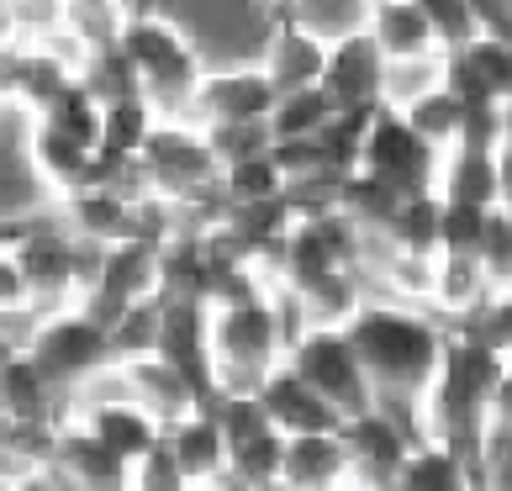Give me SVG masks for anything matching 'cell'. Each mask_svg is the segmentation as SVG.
<instances>
[{
    "instance_id": "obj_1",
    "label": "cell",
    "mask_w": 512,
    "mask_h": 491,
    "mask_svg": "<svg viewBox=\"0 0 512 491\" xmlns=\"http://www.w3.org/2000/svg\"><path fill=\"white\" fill-rule=\"evenodd\" d=\"M365 381L375 391V407L396 418L412 439H423V396L439 370V354L449 344V323H439L428 307H402L386 296H365L344 323Z\"/></svg>"
},
{
    "instance_id": "obj_2",
    "label": "cell",
    "mask_w": 512,
    "mask_h": 491,
    "mask_svg": "<svg viewBox=\"0 0 512 491\" xmlns=\"http://www.w3.org/2000/svg\"><path fill=\"white\" fill-rule=\"evenodd\" d=\"M502 407H507V349L486 344L476 328H449V344L423 396V439L476 465V444Z\"/></svg>"
},
{
    "instance_id": "obj_3",
    "label": "cell",
    "mask_w": 512,
    "mask_h": 491,
    "mask_svg": "<svg viewBox=\"0 0 512 491\" xmlns=\"http://www.w3.org/2000/svg\"><path fill=\"white\" fill-rule=\"evenodd\" d=\"M206 354H212V391L243 396L259 386V375L280 365L286 354V328L270 291H264L259 264H249L233 286L206 301Z\"/></svg>"
},
{
    "instance_id": "obj_4",
    "label": "cell",
    "mask_w": 512,
    "mask_h": 491,
    "mask_svg": "<svg viewBox=\"0 0 512 491\" xmlns=\"http://www.w3.org/2000/svg\"><path fill=\"white\" fill-rule=\"evenodd\" d=\"M117 53H122L127 74H132L138 101L154 111V117H164V122L191 117V101H196V85L206 74V59H201V43L175 22V16L159 11V6L132 11V22L122 27Z\"/></svg>"
},
{
    "instance_id": "obj_5",
    "label": "cell",
    "mask_w": 512,
    "mask_h": 491,
    "mask_svg": "<svg viewBox=\"0 0 512 491\" xmlns=\"http://www.w3.org/2000/svg\"><path fill=\"white\" fill-rule=\"evenodd\" d=\"M127 185L180 206V212H196L201 201H217V159L206 148V132L191 117H175V122L159 117L127 169Z\"/></svg>"
},
{
    "instance_id": "obj_6",
    "label": "cell",
    "mask_w": 512,
    "mask_h": 491,
    "mask_svg": "<svg viewBox=\"0 0 512 491\" xmlns=\"http://www.w3.org/2000/svg\"><path fill=\"white\" fill-rule=\"evenodd\" d=\"M22 349H27V360L48 375V386L64 396V407H69V396L80 391L90 375L111 370L106 323H96V317L80 312V307L32 317V328L22 333Z\"/></svg>"
},
{
    "instance_id": "obj_7",
    "label": "cell",
    "mask_w": 512,
    "mask_h": 491,
    "mask_svg": "<svg viewBox=\"0 0 512 491\" xmlns=\"http://www.w3.org/2000/svg\"><path fill=\"white\" fill-rule=\"evenodd\" d=\"M280 360H286L301 381H307L322 402L338 412V423H349V418H359V412L375 407V391L365 381V365H359V354H354V344L344 338V328L307 323L286 344Z\"/></svg>"
},
{
    "instance_id": "obj_8",
    "label": "cell",
    "mask_w": 512,
    "mask_h": 491,
    "mask_svg": "<svg viewBox=\"0 0 512 491\" xmlns=\"http://www.w3.org/2000/svg\"><path fill=\"white\" fill-rule=\"evenodd\" d=\"M359 175L386 185L391 196H433L439 180V148H428L417 132L396 117V111L375 106L365 122V143H359Z\"/></svg>"
},
{
    "instance_id": "obj_9",
    "label": "cell",
    "mask_w": 512,
    "mask_h": 491,
    "mask_svg": "<svg viewBox=\"0 0 512 491\" xmlns=\"http://www.w3.org/2000/svg\"><path fill=\"white\" fill-rule=\"evenodd\" d=\"M212 418H217L222 444H227V481L238 491L280 476V444L286 439L264 423V412L249 391L243 396H212Z\"/></svg>"
},
{
    "instance_id": "obj_10",
    "label": "cell",
    "mask_w": 512,
    "mask_h": 491,
    "mask_svg": "<svg viewBox=\"0 0 512 491\" xmlns=\"http://www.w3.org/2000/svg\"><path fill=\"white\" fill-rule=\"evenodd\" d=\"M275 106V85L264 80V69L249 64H206L196 101H191V122L196 127H238V122H264Z\"/></svg>"
},
{
    "instance_id": "obj_11",
    "label": "cell",
    "mask_w": 512,
    "mask_h": 491,
    "mask_svg": "<svg viewBox=\"0 0 512 491\" xmlns=\"http://www.w3.org/2000/svg\"><path fill=\"white\" fill-rule=\"evenodd\" d=\"M22 154H27L32 180L43 185V196L53 206L69 201V196H80V191H90V185H111L101 175V164H96L90 148H80L74 138L53 132L48 122H37V117H22Z\"/></svg>"
},
{
    "instance_id": "obj_12",
    "label": "cell",
    "mask_w": 512,
    "mask_h": 491,
    "mask_svg": "<svg viewBox=\"0 0 512 491\" xmlns=\"http://www.w3.org/2000/svg\"><path fill=\"white\" fill-rule=\"evenodd\" d=\"M159 360H169L212 407V354H206V301L201 296H164L159 291Z\"/></svg>"
},
{
    "instance_id": "obj_13",
    "label": "cell",
    "mask_w": 512,
    "mask_h": 491,
    "mask_svg": "<svg viewBox=\"0 0 512 491\" xmlns=\"http://www.w3.org/2000/svg\"><path fill=\"white\" fill-rule=\"evenodd\" d=\"M259 412H264V423H270L280 439H296V433H338L344 423H338V412L322 402V396L301 381V375L280 360L259 375V386L249 391Z\"/></svg>"
},
{
    "instance_id": "obj_14",
    "label": "cell",
    "mask_w": 512,
    "mask_h": 491,
    "mask_svg": "<svg viewBox=\"0 0 512 491\" xmlns=\"http://www.w3.org/2000/svg\"><path fill=\"white\" fill-rule=\"evenodd\" d=\"M117 381H122V396H127V402L159 423V433H164L169 423H180L185 412L206 407V402H201V391L185 381V375L169 365V360H159V354L117 360Z\"/></svg>"
},
{
    "instance_id": "obj_15",
    "label": "cell",
    "mask_w": 512,
    "mask_h": 491,
    "mask_svg": "<svg viewBox=\"0 0 512 491\" xmlns=\"http://www.w3.org/2000/svg\"><path fill=\"white\" fill-rule=\"evenodd\" d=\"M381 69L386 59L375 53V43L365 32L359 37H344V43H333L322 53V101L333 111H375L381 106Z\"/></svg>"
},
{
    "instance_id": "obj_16",
    "label": "cell",
    "mask_w": 512,
    "mask_h": 491,
    "mask_svg": "<svg viewBox=\"0 0 512 491\" xmlns=\"http://www.w3.org/2000/svg\"><path fill=\"white\" fill-rule=\"evenodd\" d=\"M338 439H344V449H349V476L375 486V491H386V481L396 476V465L407 460V449L423 444V439H412L396 418H386L381 407L349 418L344 428H338Z\"/></svg>"
},
{
    "instance_id": "obj_17",
    "label": "cell",
    "mask_w": 512,
    "mask_h": 491,
    "mask_svg": "<svg viewBox=\"0 0 512 491\" xmlns=\"http://www.w3.org/2000/svg\"><path fill=\"white\" fill-rule=\"evenodd\" d=\"M507 148L486 154V148H444L439 154V180L433 196L444 206H502L507 201Z\"/></svg>"
},
{
    "instance_id": "obj_18",
    "label": "cell",
    "mask_w": 512,
    "mask_h": 491,
    "mask_svg": "<svg viewBox=\"0 0 512 491\" xmlns=\"http://www.w3.org/2000/svg\"><path fill=\"white\" fill-rule=\"evenodd\" d=\"M491 307H507V301L491 291V280H486L476 254H433L428 312L439 317V323L460 328V323H476V317L491 312Z\"/></svg>"
},
{
    "instance_id": "obj_19",
    "label": "cell",
    "mask_w": 512,
    "mask_h": 491,
    "mask_svg": "<svg viewBox=\"0 0 512 491\" xmlns=\"http://www.w3.org/2000/svg\"><path fill=\"white\" fill-rule=\"evenodd\" d=\"M0 423H11V428H59L64 423V396L27 360V349H11L6 365H0Z\"/></svg>"
},
{
    "instance_id": "obj_20",
    "label": "cell",
    "mask_w": 512,
    "mask_h": 491,
    "mask_svg": "<svg viewBox=\"0 0 512 491\" xmlns=\"http://www.w3.org/2000/svg\"><path fill=\"white\" fill-rule=\"evenodd\" d=\"M48 470L59 476L69 491H122V460L96 439L90 428H80L74 418L59 423L53 433V460Z\"/></svg>"
},
{
    "instance_id": "obj_21",
    "label": "cell",
    "mask_w": 512,
    "mask_h": 491,
    "mask_svg": "<svg viewBox=\"0 0 512 491\" xmlns=\"http://www.w3.org/2000/svg\"><path fill=\"white\" fill-rule=\"evenodd\" d=\"M322 43H312L307 32H296L286 16H275V27L270 37H264V48H259V69H264V80L275 85V96H291V90H312L322 80Z\"/></svg>"
},
{
    "instance_id": "obj_22",
    "label": "cell",
    "mask_w": 512,
    "mask_h": 491,
    "mask_svg": "<svg viewBox=\"0 0 512 491\" xmlns=\"http://www.w3.org/2000/svg\"><path fill=\"white\" fill-rule=\"evenodd\" d=\"M164 444H169V455H175V465L185 470L191 486L227 481V444H222V428L212 418V407H196V412H185L180 423H169Z\"/></svg>"
},
{
    "instance_id": "obj_23",
    "label": "cell",
    "mask_w": 512,
    "mask_h": 491,
    "mask_svg": "<svg viewBox=\"0 0 512 491\" xmlns=\"http://www.w3.org/2000/svg\"><path fill=\"white\" fill-rule=\"evenodd\" d=\"M159 117L148 111L138 96H122V101H106L101 106V138H96V164L111 185H127V169L138 159V148L148 138V127Z\"/></svg>"
},
{
    "instance_id": "obj_24",
    "label": "cell",
    "mask_w": 512,
    "mask_h": 491,
    "mask_svg": "<svg viewBox=\"0 0 512 491\" xmlns=\"http://www.w3.org/2000/svg\"><path fill=\"white\" fill-rule=\"evenodd\" d=\"M280 481L296 491H328L349 481V449L338 433H296L280 444Z\"/></svg>"
},
{
    "instance_id": "obj_25",
    "label": "cell",
    "mask_w": 512,
    "mask_h": 491,
    "mask_svg": "<svg viewBox=\"0 0 512 491\" xmlns=\"http://www.w3.org/2000/svg\"><path fill=\"white\" fill-rule=\"evenodd\" d=\"M365 37L375 43L386 64H407V59H433L439 43L423 22V11L412 0H375L370 6V22H365Z\"/></svg>"
},
{
    "instance_id": "obj_26",
    "label": "cell",
    "mask_w": 512,
    "mask_h": 491,
    "mask_svg": "<svg viewBox=\"0 0 512 491\" xmlns=\"http://www.w3.org/2000/svg\"><path fill=\"white\" fill-rule=\"evenodd\" d=\"M132 0H64V37L85 59H101L122 43V27L132 22Z\"/></svg>"
},
{
    "instance_id": "obj_27",
    "label": "cell",
    "mask_w": 512,
    "mask_h": 491,
    "mask_svg": "<svg viewBox=\"0 0 512 491\" xmlns=\"http://www.w3.org/2000/svg\"><path fill=\"white\" fill-rule=\"evenodd\" d=\"M386 491H476L470 465L444 444H412L407 460L396 465V476L386 481Z\"/></svg>"
},
{
    "instance_id": "obj_28",
    "label": "cell",
    "mask_w": 512,
    "mask_h": 491,
    "mask_svg": "<svg viewBox=\"0 0 512 491\" xmlns=\"http://www.w3.org/2000/svg\"><path fill=\"white\" fill-rule=\"evenodd\" d=\"M275 16H286L296 32H307L312 43L333 48L344 43V37H359L370 22V0H291V6H280Z\"/></svg>"
},
{
    "instance_id": "obj_29",
    "label": "cell",
    "mask_w": 512,
    "mask_h": 491,
    "mask_svg": "<svg viewBox=\"0 0 512 491\" xmlns=\"http://www.w3.org/2000/svg\"><path fill=\"white\" fill-rule=\"evenodd\" d=\"M370 243L391 254H439V196H402Z\"/></svg>"
},
{
    "instance_id": "obj_30",
    "label": "cell",
    "mask_w": 512,
    "mask_h": 491,
    "mask_svg": "<svg viewBox=\"0 0 512 491\" xmlns=\"http://www.w3.org/2000/svg\"><path fill=\"white\" fill-rule=\"evenodd\" d=\"M375 280H381L386 301H402V307H428V291H433V254H391V249H375Z\"/></svg>"
},
{
    "instance_id": "obj_31",
    "label": "cell",
    "mask_w": 512,
    "mask_h": 491,
    "mask_svg": "<svg viewBox=\"0 0 512 491\" xmlns=\"http://www.w3.org/2000/svg\"><path fill=\"white\" fill-rule=\"evenodd\" d=\"M396 117H402V122H407V127H412L428 148H439V154H444V148H454V138H460V117H465V106L454 101L444 85H433L428 96H417L412 106L396 111Z\"/></svg>"
},
{
    "instance_id": "obj_32",
    "label": "cell",
    "mask_w": 512,
    "mask_h": 491,
    "mask_svg": "<svg viewBox=\"0 0 512 491\" xmlns=\"http://www.w3.org/2000/svg\"><path fill=\"white\" fill-rule=\"evenodd\" d=\"M333 117V106L322 101V90H291V96H275L270 117H264V132L270 143H291V138H317L322 122Z\"/></svg>"
},
{
    "instance_id": "obj_33",
    "label": "cell",
    "mask_w": 512,
    "mask_h": 491,
    "mask_svg": "<svg viewBox=\"0 0 512 491\" xmlns=\"http://www.w3.org/2000/svg\"><path fill=\"white\" fill-rule=\"evenodd\" d=\"M280 191H286V180H280V169L270 164V154H254V159H243V164L217 169V201H222V212H227V206L270 201Z\"/></svg>"
},
{
    "instance_id": "obj_34",
    "label": "cell",
    "mask_w": 512,
    "mask_h": 491,
    "mask_svg": "<svg viewBox=\"0 0 512 491\" xmlns=\"http://www.w3.org/2000/svg\"><path fill=\"white\" fill-rule=\"evenodd\" d=\"M6 37L11 48H48L64 37V0H6Z\"/></svg>"
},
{
    "instance_id": "obj_35",
    "label": "cell",
    "mask_w": 512,
    "mask_h": 491,
    "mask_svg": "<svg viewBox=\"0 0 512 491\" xmlns=\"http://www.w3.org/2000/svg\"><path fill=\"white\" fill-rule=\"evenodd\" d=\"M37 122H48L53 132H64V138H74L80 148H90V154H96V138H101V101L90 96L80 80H74Z\"/></svg>"
},
{
    "instance_id": "obj_36",
    "label": "cell",
    "mask_w": 512,
    "mask_h": 491,
    "mask_svg": "<svg viewBox=\"0 0 512 491\" xmlns=\"http://www.w3.org/2000/svg\"><path fill=\"white\" fill-rule=\"evenodd\" d=\"M433 85H444V53H433V59H407V64H386L381 69V106L402 111L417 96H428Z\"/></svg>"
},
{
    "instance_id": "obj_37",
    "label": "cell",
    "mask_w": 512,
    "mask_h": 491,
    "mask_svg": "<svg viewBox=\"0 0 512 491\" xmlns=\"http://www.w3.org/2000/svg\"><path fill=\"white\" fill-rule=\"evenodd\" d=\"M460 59L481 74V85L491 90L497 101H512V37H486L476 32L465 48H454Z\"/></svg>"
},
{
    "instance_id": "obj_38",
    "label": "cell",
    "mask_w": 512,
    "mask_h": 491,
    "mask_svg": "<svg viewBox=\"0 0 512 491\" xmlns=\"http://www.w3.org/2000/svg\"><path fill=\"white\" fill-rule=\"evenodd\" d=\"M476 259H481V270H486V280H491V291L507 301V275H512V206H507V201L486 212Z\"/></svg>"
},
{
    "instance_id": "obj_39",
    "label": "cell",
    "mask_w": 512,
    "mask_h": 491,
    "mask_svg": "<svg viewBox=\"0 0 512 491\" xmlns=\"http://www.w3.org/2000/svg\"><path fill=\"white\" fill-rule=\"evenodd\" d=\"M185 486L191 481H185V470L175 465V455H169L164 433L143 449L138 460L122 465V491H185Z\"/></svg>"
},
{
    "instance_id": "obj_40",
    "label": "cell",
    "mask_w": 512,
    "mask_h": 491,
    "mask_svg": "<svg viewBox=\"0 0 512 491\" xmlns=\"http://www.w3.org/2000/svg\"><path fill=\"white\" fill-rule=\"evenodd\" d=\"M206 132V148H212L217 169L227 164H243L254 154H270V132H264V122H238V127H201Z\"/></svg>"
},
{
    "instance_id": "obj_41",
    "label": "cell",
    "mask_w": 512,
    "mask_h": 491,
    "mask_svg": "<svg viewBox=\"0 0 512 491\" xmlns=\"http://www.w3.org/2000/svg\"><path fill=\"white\" fill-rule=\"evenodd\" d=\"M417 11H423V22L433 32V43H439V53H454L465 48L470 37H476V22H470L465 0H412Z\"/></svg>"
},
{
    "instance_id": "obj_42",
    "label": "cell",
    "mask_w": 512,
    "mask_h": 491,
    "mask_svg": "<svg viewBox=\"0 0 512 491\" xmlns=\"http://www.w3.org/2000/svg\"><path fill=\"white\" fill-rule=\"evenodd\" d=\"M486 212H491V206H486ZM486 212H481V206H444L439 201V254H476Z\"/></svg>"
},
{
    "instance_id": "obj_43",
    "label": "cell",
    "mask_w": 512,
    "mask_h": 491,
    "mask_svg": "<svg viewBox=\"0 0 512 491\" xmlns=\"http://www.w3.org/2000/svg\"><path fill=\"white\" fill-rule=\"evenodd\" d=\"M11 317H22L32 323V296H27V275H22V259L6 238H0V323H11Z\"/></svg>"
},
{
    "instance_id": "obj_44",
    "label": "cell",
    "mask_w": 512,
    "mask_h": 491,
    "mask_svg": "<svg viewBox=\"0 0 512 491\" xmlns=\"http://www.w3.org/2000/svg\"><path fill=\"white\" fill-rule=\"evenodd\" d=\"M470 22L486 37H512V0H465Z\"/></svg>"
},
{
    "instance_id": "obj_45",
    "label": "cell",
    "mask_w": 512,
    "mask_h": 491,
    "mask_svg": "<svg viewBox=\"0 0 512 491\" xmlns=\"http://www.w3.org/2000/svg\"><path fill=\"white\" fill-rule=\"evenodd\" d=\"M11 491H69L53 470H27V476H11Z\"/></svg>"
},
{
    "instance_id": "obj_46",
    "label": "cell",
    "mask_w": 512,
    "mask_h": 491,
    "mask_svg": "<svg viewBox=\"0 0 512 491\" xmlns=\"http://www.w3.org/2000/svg\"><path fill=\"white\" fill-rule=\"evenodd\" d=\"M11 349H22V344H16V338L6 333V323H0V365H6V354H11Z\"/></svg>"
},
{
    "instance_id": "obj_47",
    "label": "cell",
    "mask_w": 512,
    "mask_h": 491,
    "mask_svg": "<svg viewBox=\"0 0 512 491\" xmlns=\"http://www.w3.org/2000/svg\"><path fill=\"white\" fill-rule=\"evenodd\" d=\"M185 491H238L233 481H201V486H185Z\"/></svg>"
},
{
    "instance_id": "obj_48",
    "label": "cell",
    "mask_w": 512,
    "mask_h": 491,
    "mask_svg": "<svg viewBox=\"0 0 512 491\" xmlns=\"http://www.w3.org/2000/svg\"><path fill=\"white\" fill-rule=\"evenodd\" d=\"M328 491H375V486H365V481H354V476H349V481H338V486H328Z\"/></svg>"
},
{
    "instance_id": "obj_49",
    "label": "cell",
    "mask_w": 512,
    "mask_h": 491,
    "mask_svg": "<svg viewBox=\"0 0 512 491\" xmlns=\"http://www.w3.org/2000/svg\"><path fill=\"white\" fill-rule=\"evenodd\" d=\"M249 491H296V486H286V481L275 476V481H264V486H249Z\"/></svg>"
},
{
    "instance_id": "obj_50",
    "label": "cell",
    "mask_w": 512,
    "mask_h": 491,
    "mask_svg": "<svg viewBox=\"0 0 512 491\" xmlns=\"http://www.w3.org/2000/svg\"><path fill=\"white\" fill-rule=\"evenodd\" d=\"M264 6H275V11H280V6H291V0H264Z\"/></svg>"
},
{
    "instance_id": "obj_51",
    "label": "cell",
    "mask_w": 512,
    "mask_h": 491,
    "mask_svg": "<svg viewBox=\"0 0 512 491\" xmlns=\"http://www.w3.org/2000/svg\"><path fill=\"white\" fill-rule=\"evenodd\" d=\"M0 491H11V481H6V476H0Z\"/></svg>"
},
{
    "instance_id": "obj_52",
    "label": "cell",
    "mask_w": 512,
    "mask_h": 491,
    "mask_svg": "<svg viewBox=\"0 0 512 491\" xmlns=\"http://www.w3.org/2000/svg\"><path fill=\"white\" fill-rule=\"evenodd\" d=\"M370 6H375V0H370Z\"/></svg>"
}]
</instances>
